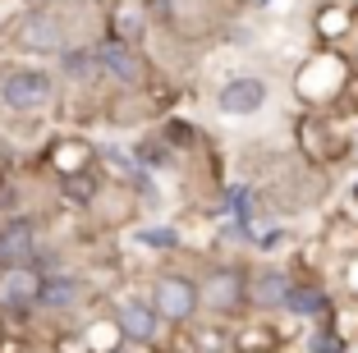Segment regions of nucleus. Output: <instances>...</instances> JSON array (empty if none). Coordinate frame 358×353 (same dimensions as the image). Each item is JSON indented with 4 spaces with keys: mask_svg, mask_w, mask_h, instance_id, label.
Returning <instances> with one entry per match:
<instances>
[{
    "mask_svg": "<svg viewBox=\"0 0 358 353\" xmlns=\"http://www.w3.org/2000/svg\"><path fill=\"white\" fill-rule=\"evenodd\" d=\"M166 161H170L166 138H148V143L138 147V166H166Z\"/></svg>",
    "mask_w": 358,
    "mask_h": 353,
    "instance_id": "a211bd4d",
    "label": "nucleus"
},
{
    "mask_svg": "<svg viewBox=\"0 0 358 353\" xmlns=\"http://www.w3.org/2000/svg\"><path fill=\"white\" fill-rule=\"evenodd\" d=\"M349 5H354V10H358V0H349Z\"/></svg>",
    "mask_w": 358,
    "mask_h": 353,
    "instance_id": "5701e85b",
    "label": "nucleus"
},
{
    "mask_svg": "<svg viewBox=\"0 0 358 353\" xmlns=\"http://www.w3.org/2000/svg\"><path fill=\"white\" fill-rule=\"evenodd\" d=\"M106 353H138V349H134V344H124V340H120V344H110Z\"/></svg>",
    "mask_w": 358,
    "mask_h": 353,
    "instance_id": "aec40b11",
    "label": "nucleus"
},
{
    "mask_svg": "<svg viewBox=\"0 0 358 353\" xmlns=\"http://www.w3.org/2000/svg\"><path fill=\"white\" fill-rule=\"evenodd\" d=\"M42 257V243H37V220L32 216H10L0 225V271L10 266H32Z\"/></svg>",
    "mask_w": 358,
    "mask_h": 353,
    "instance_id": "423d86ee",
    "label": "nucleus"
},
{
    "mask_svg": "<svg viewBox=\"0 0 358 353\" xmlns=\"http://www.w3.org/2000/svg\"><path fill=\"white\" fill-rule=\"evenodd\" d=\"M83 298V280L78 275H64V271H46L42 289H37V308L42 312H69Z\"/></svg>",
    "mask_w": 358,
    "mask_h": 353,
    "instance_id": "f8f14e48",
    "label": "nucleus"
},
{
    "mask_svg": "<svg viewBox=\"0 0 358 353\" xmlns=\"http://www.w3.org/2000/svg\"><path fill=\"white\" fill-rule=\"evenodd\" d=\"M266 96H271L266 78H257V73H239V78H230V83L216 92V110L234 115V120H248V115H257L266 106Z\"/></svg>",
    "mask_w": 358,
    "mask_h": 353,
    "instance_id": "6e6552de",
    "label": "nucleus"
},
{
    "mask_svg": "<svg viewBox=\"0 0 358 353\" xmlns=\"http://www.w3.org/2000/svg\"><path fill=\"white\" fill-rule=\"evenodd\" d=\"M60 69H64V78H74V83L96 78V73H101V64H96V46H69V51H60Z\"/></svg>",
    "mask_w": 358,
    "mask_h": 353,
    "instance_id": "2eb2a0df",
    "label": "nucleus"
},
{
    "mask_svg": "<svg viewBox=\"0 0 358 353\" xmlns=\"http://www.w3.org/2000/svg\"><path fill=\"white\" fill-rule=\"evenodd\" d=\"M42 266H10L0 271V308L5 312H32L37 308V289H42Z\"/></svg>",
    "mask_w": 358,
    "mask_h": 353,
    "instance_id": "9d476101",
    "label": "nucleus"
},
{
    "mask_svg": "<svg viewBox=\"0 0 358 353\" xmlns=\"http://www.w3.org/2000/svg\"><path fill=\"white\" fill-rule=\"evenodd\" d=\"M19 28H23V37H19L23 51H37V55L60 51V23H55L51 14H28Z\"/></svg>",
    "mask_w": 358,
    "mask_h": 353,
    "instance_id": "ddd939ff",
    "label": "nucleus"
},
{
    "mask_svg": "<svg viewBox=\"0 0 358 353\" xmlns=\"http://www.w3.org/2000/svg\"><path fill=\"white\" fill-rule=\"evenodd\" d=\"M349 193H354V202H358V184H354V188H349Z\"/></svg>",
    "mask_w": 358,
    "mask_h": 353,
    "instance_id": "412c9836",
    "label": "nucleus"
},
{
    "mask_svg": "<svg viewBox=\"0 0 358 353\" xmlns=\"http://www.w3.org/2000/svg\"><path fill=\"white\" fill-rule=\"evenodd\" d=\"M0 101L19 115H37L55 101V78L46 69H10L0 78Z\"/></svg>",
    "mask_w": 358,
    "mask_h": 353,
    "instance_id": "20e7f679",
    "label": "nucleus"
},
{
    "mask_svg": "<svg viewBox=\"0 0 358 353\" xmlns=\"http://www.w3.org/2000/svg\"><path fill=\"white\" fill-rule=\"evenodd\" d=\"M138 243H143V248H157V252H175L179 248V234H175V229H166V225H157V229H138Z\"/></svg>",
    "mask_w": 358,
    "mask_h": 353,
    "instance_id": "f3484780",
    "label": "nucleus"
},
{
    "mask_svg": "<svg viewBox=\"0 0 358 353\" xmlns=\"http://www.w3.org/2000/svg\"><path fill=\"white\" fill-rule=\"evenodd\" d=\"M257 5H271V0H257Z\"/></svg>",
    "mask_w": 358,
    "mask_h": 353,
    "instance_id": "4be33fe9",
    "label": "nucleus"
},
{
    "mask_svg": "<svg viewBox=\"0 0 358 353\" xmlns=\"http://www.w3.org/2000/svg\"><path fill=\"white\" fill-rule=\"evenodd\" d=\"M243 308H248V271L239 261L211 266L202 275V312H211V317H239Z\"/></svg>",
    "mask_w": 358,
    "mask_h": 353,
    "instance_id": "7ed1b4c3",
    "label": "nucleus"
},
{
    "mask_svg": "<svg viewBox=\"0 0 358 353\" xmlns=\"http://www.w3.org/2000/svg\"><path fill=\"white\" fill-rule=\"evenodd\" d=\"M148 5V14H157V19H170L175 14V0H143Z\"/></svg>",
    "mask_w": 358,
    "mask_h": 353,
    "instance_id": "6ab92c4d",
    "label": "nucleus"
},
{
    "mask_svg": "<svg viewBox=\"0 0 358 353\" xmlns=\"http://www.w3.org/2000/svg\"><path fill=\"white\" fill-rule=\"evenodd\" d=\"M96 64H101V73L110 78V83L120 87H134L143 83V60H138L134 42H124V37H106V42H96Z\"/></svg>",
    "mask_w": 358,
    "mask_h": 353,
    "instance_id": "1a4fd4ad",
    "label": "nucleus"
},
{
    "mask_svg": "<svg viewBox=\"0 0 358 353\" xmlns=\"http://www.w3.org/2000/svg\"><path fill=\"white\" fill-rule=\"evenodd\" d=\"M289 289H294V275H289L285 266H257V271H248V308L262 312V317L285 312Z\"/></svg>",
    "mask_w": 358,
    "mask_h": 353,
    "instance_id": "39448f33",
    "label": "nucleus"
},
{
    "mask_svg": "<svg viewBox=\"0 0 358 353\" xmlns=\"http://www.w3.org/2000/svg\"><path fill=\"white\" fill-rule=\"evenodd\" d=\"M349 64L340 60L336 51H322V55H313V60L299 69V78H294V87H299V96H303L308 106H331V101H340L345 96V87H349Z\"/></svg>",
    "mask_w": 358,
    "mask_h": 353,
    "instance_id": "f03ea898",
    "label": "nucleus"
},
{
    "mask_svg": "<svg viewBox=\"0 0 358 353\" xmlns=\"http://www.w3.org/2000/svg\"><path fill=\"white\" fill-rule=\"evenodd\" d=\"M285 312L299 317V322H327L331 312H336V303H331V289L322 280H299L294 275V289H289Z\"/></svg>",
    "mask_w": 358,
    "mask_h": 353,
    "instance_id": "9b49d317",
    "label": "nucleus"
},
{
    "mask_svg": "<svg viewBox=\"0 0 358 353\" xmlns=\"http://www.w3.org/2000/svg\"><path fill=\"white\" fill-rule=\"evenodd\" d=\"M148 298H152V308H157V317L166 326H184L202 312V280L179 275V271H161L157 280H152Z\"/></svg>",
    "mask_w": 358,
    "mask_h": 353,
    "instance_id": "f257e3e1",
    "label": "nucleus"
},
{
    "mask_svg": "<svg viewBox=\"0 0 358 353\" xmlns=\"http://www.w3.org/2000/svg\"><path fill=\"white\" fill-rule=\"evenodd\" d=\"M349 28H354V5L331 0V5H322V10H317V37H322V42H340Z\"/></svg>",
    "mask_w": 358,
    "mask_h": 353,
    "instance_id": "4468645a",
    "label": "nucleus"
},
{
    "mask_svg": "<svg viewBox=\"0 0 358 353\" xmlns=\"http://www.w3.org/2000/svg\"><path fill=\"white\" fill-rule=\"evenodd\" d=\"M308 353H349V340L340 335V326L327 317V322H317L313 335H308Z\"/></svg>",
    "mask_w": 358,
    "mask_h": 353,
    "instance_id": "dca6fc26",
    "label": "nucleus"
},
{
    "mask_svg": "<svg viewBox=\"0 0 358 353\" xmlns=\"http://www.w3.org/2000/svg\"><path fill=\"white\" fill-rule=\"evenodd\" d=\"M115 331L124 344H134V349H148V344H157L161 335V317L157 308H152V298H124L115 308Z\"/></svg>",
    "mask_w": 358,
    "mask_h": 353,
    "instance_id": "0eeeda50",
    "label": "nucleus"
}]
</instances>
